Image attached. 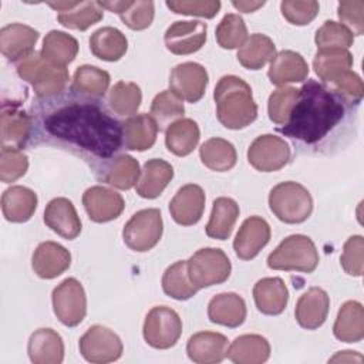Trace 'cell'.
<instances>
[{
    "mask_svg": "<svg viewBox=\"0 0 364 364\" xmlns=\"http://www.w3.org/2000/svg\"><path fill=\"white\" fill-rule=\"evenodd\" d=\"M71 264L70 252L57 242L40 243L31 257L34 273L41 279H54L63 274Z\"/></svg>",
    "mask_w": 364,
    "mask_h": 364,
    "instance_id": "18",
    "label": "cell"
},
{
    "mask_svg": "<svg viewBox=\"0 0 364 364\" xmlns=\"http://www.w3.org/2000/svg\"><path fill=\"white\" fill-rule=\"evenodd\" d=\"M28 169V158L16 148L1 146L0 156V179L10 183L21 178Z\"/></svg>",
    "mask_w": 364,
    "mask_h": 364,
    "instance_id": "49",
    "label": "cell"
},
{
    "mask_svg": "<svg viewBox=\"0 0 364 364\" xmlns=\"http://www.w3.org/2000/svg\"><path fill=\"white\" fill-rule=\"evenodd\" d=\"M82 205L88 218L97 223L117 219L125 206L124 199L118 192L101 185L91 186L84 192Z\"/></svg>",
    "mask_w": 364,
    "mask_h": 364,
    "instance_id": "15",
    "label": "cell"
},
{
    "mask_svg": "<svg viewBox=\"0 0 364 364\" xmlns=\"http://www.w3.org/2000/svg\"><path fill=\"white\" fill-rule=\"evenodd\" d=\"M353 55L346 48H320L313 60V68L323 84L331 85L350 71Z\"/></svg>",
    "mask_w": 364,
    "mask_h": 364,
    "instance_id": "28",
    "label": "cell"
},
{
    "mask_svg": "<svg viewBox=\"0 0 364 364\" xmlns=\"http://www.w3.org/2000/svg\"><path fill=\"white\" fill-rule=\"evenodd\" d=\"M40 53L47 60L65 67L77 57L78 41L64 31L51 30L46 34Z\"/></svg>",
    "mask_w": 364,
    "mask_h": 364,
    "instance_id": "40",
    "label": "cell"
},
{
    "mask_svg": "<svg viewBox=\"0 0 364 364\" xmlns=\"http://www.w3.org/2000/svg\"><path fill=\"white\" fill-rule=\"evenodd\" d=\"M109 87V74L94 65H81L73 75V90L81 95L101 98Z\"/></svg>",
    "mask_w": 364,
    "mask_h": 364,
    "instance_id": "41",
    "label": "cell"
},
{
    "mask_svg": "<svg viewBox=\"0 0 364 364\" xmlns=\"http://www.w3.org/2000/svg\"><path fill=\"white\" fill-rule=\"evenodd\" d=\"M142 334L151 347L158 350L171 348L182 334V320L171 307H152L145 317Z\"/></svg>",
    "mask_w": 364,
    "mask_h": 364,
    "instance_id": "9",
    "label": "cell"
},
{
    "mask_svg": "<svg viewBox=\"0 0 364 364\" xmlns=\"http://www.w3.org/2000/svg\"><path fill=\"white\" fill-rule=\"evenodd\" d=\"M164 232L159 209L148 208L138 210L125 223L122 237L125 245L135 252H146L156 246Z\"/></svg>",
    "mask_w": 364,
    "mask_h": 364,
    "instance_id": "8",
    "label": "cell"
},
{
    "mask_svg": "<svg viewBox=\"0 0 364 364\" xmlns=\"http://www.w3.org/2000/svg\"><path fill=\"white\" fill-rule=\"evenodd\" d=\"M269 223L260 216H250L242 223L233 240V249L239 259L250 260L259 255V252L269 243Z\"/></svg>",
    "mask_w": 364,
    "mask_h": 364,
    "instance_id": "16",
    "label": "cell"
},
{
    "mask_svg": "<svg viewBox=\"0 0 364 364\" xmlns=\"http://www.w3.org/2000/svg\"><path fill=\"white\" fill-rule=\"evenodd\" d=\"M363 361V357L357 351H338L330 361Z\"/></svg>",
    "mask_w": 364,
    "mask_h": 364,
    "instance_id": "57",
    "label": "cell"
},
{
    "mask_svg": "<svg viewBox=\"0 0 364 364\" xmlns=\"http://www.w3.org/2000/svg\"><path fill=\"white\" fill-rule=\"evenodd\" d=\"M31 129L28 115L13 104H4L1 108V146L20 149Z\"/></svg>",
    "mask_w": 364,
    "mask_h": 364,
    "instance_id": "29",
    "label": "cell"
},
{
    "mask_svg": "<svg viewBox=\"0 0 364 364\" xmlns=\"http://www.w3.org/2000/svg\"><path fill=\"white\" fill-rule=\"evenodd\" d=\"M162 289L166 296L175 300H188L196 294L198 287L188 276L186 260H179L165 270L162 276Z\"/></svg>",
    "mask_w": 364,
    "mask_h": 364,
    "instance_id": "43",
    "label": "cell"
},
{
    "mask_svg": "<svg viewBox=\"0 0 364 364\" xmlns=\"http://www.w3.org/2000/svg\"><path fill=\"white\" fill-rule=\"evenodd\" d=\"M155 6L152 1H131L119 17L131 30H145L152 24Z\"/></svg>",
    "mask_w": 364,
    "mask_h": 364,
    "instance_id": "52",
    "label": "cell"
},
{
    "mask_svg": "<svg viewBox=\"0 0 364 364\" xmlns=\"http://www.w3.org/2000/svg\"><path fill=\"white\" fill-rule=\"evenodd\" d=\"M200 138L198 124L191 118H181L172 122L165 132V145L176 156L189 155Z\"/></svg>",
    "mask_w": 364,
    "mask_h": 364,
    "instance_id": "34",
    "label": "cell"
},
{
    "mask_svg": "<svg viewBox=\"0 0 364 364\" xmlns=\"http://www.w3.org/2000/svg\"><path fill=\"white\" fill-rule=\"evenodd\" d=\"M334 337L344 343H358L364 337V307L357 300L346 301L333 326Z\"/></svg>",
    "mask_w": 364,
    "mask_h": 364,
    "instance_id": "32",
    "label": "cell"
},
{
    "mask_svg": "<svg viewBox=\"0 0 364 364\" xmlns=\"http://www.w3.org/2000/svg\"><path fill=\"white\" fill-rule=\"evenodd\" d=\"M186 353L198 364L220 363L228 354V338L220 333L199 331L188 340Z\"/></svg>",
    "mask_w": 364,
    "mask_h": 364,
    "instance_id": "22",
    "label": "cell"
},
{
    "mask_svg": "<svg viewBox=\"0 0 364 364\" xmlns=\"http://www.w3.org/2000/svg\"><path fill=\"white\" fill-rule=\"evenodd\" d=\"M185 114L183 102L171 90L162 91L155 95L151 104V117L156 121L158 128L162 129L166 125L181 119Z\"/></svg>",
    "mask_w": 364,
    "mask_h": 364,
    "instance_id": "45",
    "label": "cell"
},
{
    "mask_svg": "<svg viewBox=\"0 0 364 364\" xmlns=\"http://www.w3.org/2000/svg\"><path fill=\"white\" fill-rule=\"evenodd\" d=\"M246 303L236 293L216 294L208 304L209 320L229 328L242 326L246 318Z\"/></svg>",
    "mask_w": 364,
    "mask_h": 364,
    "instance_id": "25",
    "label": "cell"
},
{
    "mask_svg": "<svg viewBox=\"0 0 364 364\" xmlns=\"http://www.w3.org/2000/svg\"><path fill=\"white\" fill-rule=\"evenodd\" d=\"M81 355L90 363H111L121 357V338L105 326H91L78 341Z\"/></svg>",
    "mask_w": 364,
    "mask_h": 364,
    "instance_id": "11",
    "label": "cell"
},
{
    "mask_svg": "<svg viewBox=\"0 0 364 364\" xmlns=\"http://www.w3.org/2000/svg\"><path fill=\"white\" fill-rule=\"evenodd\" d=\"M27 353L34 364H60L64 360V343L53 328H38L28 338Z\"/></svg>",
    "mask_w": 364,
    "mask_h": 364,
    "instance_id": "24",
    "label": "cell"
},
{
    "mask_svg": "<svg viewBox=\"0 0 364 364\" xmlns=\"http://www.w3.org/2000/svg\"><path fill=\"white\" fill-rule=\"evenodd\" d=\"M239 216V205L226 196H220L213 200L212 213L206 225V235L212 239L226 240Z\"/></svg>",
    "mask_w": 364,
    "mask_h": 364,
    "instance_id": "35",
    "label": "cell"
},
{
    "mask_svg": "<svg viewBox=\"0 0 364 364\" xmlns=\"http://www.w3.org/2000/svg\"><path fill=\"white\" fill-rule=\"evenodd\" d=\"M276 55V47L270 37L255 33L239 47L237 60L247 70H260Z\"/></svg>",
    "mask_w": 364,
    "mask_h": 364,
    "instance_id": "37",
    "label": "cell"
},
{
    "mask_svg": "<svg viewBox=\"0 0 364 364\" xmlns=\"http://www.w3.org/2000/svg\"><path fill=\"white\" fill-rule=\"evenodd\" d=\"M338 18L344 26L357 36L364 33V1L361 0H346L338 3L337 9Z\"/></svg>",
    "mask_w": 364,
    "mask_h": 364,
    "instance_id": "54",
    "label": "cell"
},
{
    "mask_svg": "<svg viewBox=\"0 0 364 364\" xmlns=\"http://www.w3.org/2000/svg\"><path fill=\"white\" fill-rule=\"evenodd\" d=\"M269 80L274 85H286L290 82H301L309 75V65L301 54L283 50L270 61L267 71Z\"/></svg>",
    "mask_w": 364,
    "mask_h": 364,
    "instance_id": "23",
    "label": "cell"
},
{
    "mask_svg": "<svg viewBox=\"0 0 364 364\" xmlns=\"http://www.w3.org/2000/svg\"><path fill=\"white\" fill-rule=\"evenodd\" d=\"M202 164L216 172H226L236 165L237 154L229 141L223 138H210L199 148Z\"/></svg>",
    "mask_w": 364,
    "mask_h": 364,
    "instance_id": "38",
    "label": "cell"
},
{
    "mask_svg": "<svg viewBox=\"0 0 364 364\" xmlns=\"http://www.w3.org/2000/svg\"><path fill=\"white\" fill-rule=\"evenodd\" d=\"M314 41L320 48H348L354 43V34L341 23L327 20L317 30Z\"/></svg>",
    "mask_w": 364,
    "mask_h": 364,
    "instance_id": "47",
    "label": "cell"
},
{
    "mask_svg": "<svg viewBox=\"0 0 364 364\" xmlns=\"http://www.w3.org/2000/svg\"><path fill=\"white\" fill-rule=\"evenodd\" d=\"M216 40L222 48L233 50L242 47L247 40V27L239 14H226L216 27Z\"/></svg>",
    "mask_w": 364,
    "mask_h": 364,
    "instance_id": "46",
    "label": "cell"
},
{
    "mask_svg": "<svg viewBox=\"0 0 364 364\" xmlns=\"http://www.w3.org/2000/svg\"><path fill=\"white\" fill-rule=\"evenodd\" d=\"M38 40V31L30 26L13 23L0 31V50L10 61L23 60L33 53Z\"/></svg>",
    "mask_w": 364,
    "mask_h": 364,
    "instance_id": "21",
    "label": "cell"
},
{
    "mask_svg": "<svg viewBox=\"0 0 364 364\" xmlns=\"http://www.w3.org/2000/svg\"><path fill=\"white\" fill-rule=\"evenodd\" d=\"M53 310L67 327L78 326L87 313V297L82 284L75 277L63 280L53 290Z\"/></svg>",
    "mask_w": 364,
    "mask_h": 364,
    "instance_id": "10",
    "label": "cell"
},
{
    "mask_svg": "<svg viewBox=\"0 0 364 364\" xmlns=\"http://www.w3.org/2000/svg\"><path fill=\"white\" fill-rule=\"evenodd\" d=\"M213 98L218 119L229 129H242L257 117L250 85L236 75H223L215 87Z\"/></svg>",
    "mask_w": 364,
    "mask_h": 364,
    "instance_id": "3",
    "label": "cell"
},
{
    "mask_svg": "<svg viewBox=\"0 0 364 364\" xmlns=\"http://www.w3.org/2000/svg\"><path fill=\"white\" fill-rule=\"evenodd\" d=\"M330 309V297L320 287H310L304 291L294 309L297 323L307 330H316L321 327L327 318Z\"/></svg>",
    "mask_w": 364,
    "mask_h": 364,
    "instance_id": "19",
    "label": "cell"
},
{
    "mask_svg": "<svg viewBox=\"0 0 364 364\" xmlns=\"http://www.w3.org/2000/svg\"><path fill=\"white\" fill-rule=\"evenodd\" d=\"M173 178V168L164 159H149L145 162L136 182V193L145 199L158 198Z\"/></svg>",
    "mask_w": 364,
    "mask_h": 364,
    "instance_id": "31",
    "label": "cell"
},
{
    "mask_svg": "<svg viewBox=\"0 0 364 364\" xmlns=\"http://www.w3.org/2000/svg\"><path fill=\"white\" fill-rule=\"evenodd\" d=\"M141 176L139 164L131 155H119L104 166L102 181L117 189H131Z\"/></svg>",
    "mask_w": 364,
    "mask_h": 364,
    "instance_id": "39",
    "label": "cell"
},
{
    "mask_svg": "<svg viewBox=\"0 0 364 364\" xmlns=\"http://www.w3.org/2000/svg\"><path fill=\"white\" fill-rule=\"evenodd\" d=\"M44 223L64 239L73 240L81 232V220L71 200L67 198H54L44 210Z\"/></svg>",
    "mask_w": 364,
    "mask_h": 364,
    "instance_id": "20",
    "label": "cell"
},
{
    "mask_svg": "<svg viewBox=\"0 0 364 364\" xmlns=\"http://www.w3.org/2000/svg\"><path fill=\"white\" fill-rule=\"evenodd\" d=\"M327 87L331 88L334 92H337L340 97H343L348 104H355V105L361 101L363 92H364V85L360 75L351 70Z\"/></svg>",
    "mask_w": 364,
    "mask_h": 364,
    "instance_id": "55",
    "label": "cell"
},
{
    "mask_svg": "<svg viewBox=\"0 0 364 364\" xmlns=\"http://www.w3.org/2000/svg\"><path fill=\"white\" fill-rule=\"evenodd\" d=\"M17 74L27 81L41 98L60 94L68 82L67 68L47 60L37 51H33L17 64Z\"/></svg>",
    "mask_w": 364,
    "mask_h": 364,
    "instance_id": "4",
    "label": "cell"
},
{
    "mask_svg": "<svg viewBox=\"0 0 364 364\" xmlns=\"http://www.w3.org/2000/svg\"><path fill=\"white\" fill-rule=\"evenodd\" d=\"M209 75L203 65L198 63H182L178 64L169 77L171 91L179 97L182 101L198 102L208 87Z\"/></svg>",
    "mask_w": 364,
    "mask_h": 364,
    "instance_id": "13",
    "label": "cell"
},
{
    "mask_svg": "<svg viewBox=\"0 0 364 364\" xmlns=\"http://www.w3.org/2000/svg\"><path fill=\"white\" fill-rule=\"evenodd\" d=\"M166 6L176 14L198 16L205 18L215 17L220 10L219 0H171L166 1Z\"/></svg>",
    "mask_w": 364,
    "mask_h": 364,
    "instance_id": "51",
    "label": "cell"
},
{
    "mask_svg": "<svg viewBox=\"0 0 364 364\" xmlns=\"http://www.w3.org/2000/svg\"><path fill=\"white\" fill-rule=\"evenodd\" d=\"M232 4L239 11L252 13V11H256L259 7H262L264 4V1H232Z\"/></svg>",
    "mask_w": 364,
    "mask_h": 364,
    "instance_id": "56",
    "label": "cell"
},
{
    "mask_svg": "<svg viewBox=\"0 0 364 364\" xmlns=\"http://www.w3.org/2000/svg\"><path fill=\"white\" fill-rule=\"evenodd\" d=\"M347 104L326 84L309 80L299 90L287 122L277 131L306 145H314L343 121Z\"/></svg>",
    "mask_w": 364,
    "mask_h": 364,
    "instance_id": "2",
    "label": "cell"
},
{
    "mask_svg": "<svg viewBox=\"0 0 364 364\" xmlns=\"http://www.w3.org/2000/svg\"><path fill=\"white\" fill-rule=\"evenodd\" d=\"M289 144L273 134L257 136L247 149L249 164L260 172H274L287 165L290 159Z\"/></svg>",
    "mask_w": 364,
    "mask_h": 364,
    "instance_id": "12",
    "label": "cell"
},
{
    "mask_svg": "<svg viewBox=\"0 0 364 364\" xmlns=\"http://www.w3.org/2000/svg\"><path fill=\"white\" fill-rule=\"evenodd\" d=\"M37 209V195L26 186H11L1 195V210L4 218L13 223H23L31 219Z\"/></svg>",
    "mask_w": 364,
    "mask_h": 364,
    "instance_id": "27",
    "label": "cell"
},
{
    "mask_svg": "<svg viewBox=\"0 0 364 364\" xmlns=\"http://www.w3.org/2000/svg\"><path fill=\"white\" fill-rule=\"evenodd\" d=\"M283 17L294 26H306L318 14V3L314 0H284L280 3Z\"/></svg>",
    "mask_w": 364,
    "mask_h": 364,
    "instance_id": "50",
    "label": "cell"
},
{
    "mask_svg": "<svg viewBox=\"0 0 364 364\" xmlns=\"http://www.w3.org/2000/svg\"><path fill=\"white\" fill-rule=\"evenodd\" d=\"M127 48V37L115 27H101L90 37L91 53L104 61H118Z\"/></svg>",
    "mask_w": 364,
    "mask_h": 364,
    "instance_id": "36",
    "label": "cell"
},
{
    "mask_svg": "<svg viewBox=\"0 0 364 364\" xmlns=\"http://www.w3.org/2000/svg\"><path fill=\"white\" fill-rule=\"evenodd\" d=\"M205 209V192L199 185L188 183L182 186L169 203L172 219L182 226L198 223Z\"/></svg>",
    "mask_w": 364,
    "mask_h": 364,
    "instance_id": "17",
    "label": "cell"
},
{
    "mask_svg": "<svg viewBox=\"0 0 364 364\" xmlns=\"http://www.w3.org/2000/svg\"><path fill=\"white\" fill-rule=\"evenodd\" d=\"M158 124L148 114H138L122 124V142L131 151L149 149L158 135Z\"/></svg>",
    "mask_w": 364,
    "mask_h": 364,
    "instance_id": "30",
    "label": "cell"
},
{
    "mask_svg": "<svg viewBox=\"0 0 364 364\" xmlns=\"http://www.w3.org/2000/svg\"><path fill=\"white\" fill-rule=\"evenodd\" d=\"M269 208L284 223H301L311 215L313 199L303 185L287 181L273 186L269 193Z\"/></svg>",
    "mask_w": 364,
    "mask_h": 364,
    "instance_id": "6",
    "label": "cell"
},
{
    "mask_svg": "<svg viewBox=\"0 0 364 364\" xmlns=\"http://www.w3.org/2000/svg\"><path fill=\"white\" fill-rule=\"evenodd\" d=\"M299 90L294 87H280L274 90L267 102V114L270 121L277 125H284L289 119L291 108L297 100Z\"/></svg>",
    "mask_w": 364,
    "mask_h": 364,
    "instance_id": "48",
    "label": "cell"
},
{
    "mask_svg": "<svg viewBox=\"0 0 364 364\" xmlns=\"http://www.w3.org/2000/svg\"><path fill=\"white\" fill-rule=\"evenodd\" d=\"M363 250L364 239L360 235H354L347 239L343 247V255L340 257L341 267L350 276L363 274Z\"/></svg>",
    "mask_w": 364,
    "mask_h": 364,
    "instance_id": "53",
    "label": "cell"
},
{
    "mask_svg": "<svg viewBox=\"0 0 364 364\" xmlns=\"http://www.w3.org/2000/svg\"><path fill=\"white\" fill-rule=\"evenodd\" d=\"M186 269L191 282L199 290L226 282L230 276L232 264L223 250L203 247L186 260Z\"/></svg>",
    "mask_w": 364,
    "mask_h": 364,
    "instance_id": "7",
    "label": "cell"
},
{
    "mask_svg": "<svg viewBox=\"0 0 364 364\" xmlns=\"http://www.w3.org/2000/svg\"><path fill=\"white\" fill-rule=\"evenodd\" d=\"M142 101L139 85L129 81H118L108 92L109 108L121 115L128 117L138 111Z\"/></svg>",
    "mask_w": 364,
    "mask_h": 364,
    "instance_id": "44",
    "label": "cell"
},
{
    "mask_svg": "<svg viewBox=\"0 0 364 364\" xmlns=\"http://www.w3.org/2000/svg\"><path fill=\"white\" fill-rule=\"evenodd\" d=\"M318 264L314 242L306 235H290L269 255L267 266L273 270L311 273Z\"/></svg>",
    "mask_w": 364,
    "mask_h": 364,
    "instance_id": "5",
    "label": "cell"
},
{
    "mask_svg": "<svg viewBox=\"0 0 364 364\" xmlns=\"http://www.w3.org/2000/svg\"><path fill=\"white\" fill-rule=\"evenodd\" d=\"M208 27L202 21L188 20L172 23L164 36L166 48L176 55L196 53L206 41Z\"/></svg>",
    "mask_w": 364,
    "mask_h": 364,
    "instance_id": "14",
    "label": "cell"
},
{
    "mask_svg": "<svg viewBox=\"0 0 364 364\" xmlns=\"http://www.w3.org/2000/svg\"><path fill=\"white\" fill-rule=\"evenodd\" d=\"M46 131L97 158H111L122 145V124L90 102H71L44 119Z\"/></svg>",
    "mask_w": 364,
    "mask_h": 364,
    "instance_id": "1",
    "label": "cell"
},
{
    "mask_svg": "<svg viewBox=\"0 0 364 364\" xmlns=\"http://www.w3.org/2000/svg\"><path fill=\"white\" fill-rule=\"evenodd\" d=\"M226 357L236 364H262L270 357V344L260 334H243L232 341Z\"/></svg>",
    "mask_w": 364,
    "mask_h": 364,
    "instance_id": "33",
    "label": "cell"
},
{
    "mask_svg": "<svg viewBox=\"0 0 364 364\" xmlns=\"http://www.w3.org/2000/svg\"><path fill=\"white\" fill-rule=\"evenodd\" d=\"M253 299L260 313L277 316L283 313L287 306L289 291L280 277H264L255 284Z\"/></svg>",
    "mask_w": 364,
    "mask_h": 364,
    "instance_id": "26",
    "label": "cell"
},
{
    "mask_svg": "<svg viewBox=\"0 0 364 364\" xmlns=\"http://www.w3.org/2000/svg\"><path fill=\"white\" fill-rule=\"evenodd\" d=\"M104 17V9L100 1H77V4L65 11H58L60 24L71 30H87Z\"/></svg>",
    "mask_w": 364,
    "mask_h": 364,
    "instance_id": "42",
    "label": "cell"
}]
</instances>
